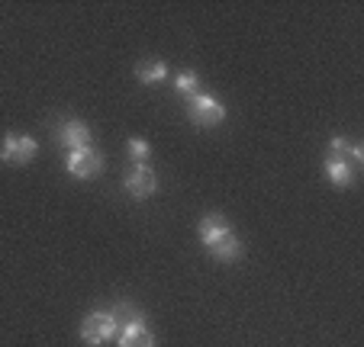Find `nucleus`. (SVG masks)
I'll list each match as a JSON object with an SVG mask.
<instances>
[{"mask_svg": "<svg viewBox=\"0 0 364 347\" xmlns=\"http://www.w3.org/2000/svg\"><path fill=\"white\" fill-rule=\"evenodd\" d=\"M126 155H129V161H132V164H149V158H151V145L145 142L142 136H132L129 142H126Z\"/></svg>", "mask_w": 364, "mask_h": 347, "instance_id": "nucleus-15", "label": "nucleus"}, {"mask_svg": "<svg viewBox=\"0 0 364 347\" xmlns=\"http://www.w3.org/2000/svg\"><path fill=\"white\" fill-rule=\"evenodd\" d=\"M174 90H178L184 100H191V97L203 94V81H200L197 71H181V75L174 77Z\"/></svg>", "mask_w": 364, "mask_h": 347, "instance_id": "nucleus-14", "label": "nucleus"}, {"mask_svg": "<svg viewBox=\"0 0 364 347\" xmlns=\"http://www.w3.org/2000/svg\"><path fill=\"white\" fill-rule=\"evenodd\" d=\"M187 119L197 129H216V126L226 123V106L213 94H197L187 100Z\"/></svg>", "mask_w": 364, "mask_h": 347, "instance_id": "nucleus-1", "label": "nucleus"}, {"mask_svg": "<svg viewBox=\"0 0 364 347\" xmlns=\"http://www.w3.org/2000/svg\"><path fill=\"white\" fill-rule=\"evenodd\" d=\"M206 254L213 260H220V264H232V260H239L242 254H245V245H242V238L239 235H229V238H223V241H216L213 248H206Z\"/></svg>", "mask_w": 364, "mask_h": 347, "instance_id": "nucleus-9", "label": "nucleus"}, {"mask_svg": "<svg viewBox=\"0 0 364 347\" xmlns=\"http://www.w3.org/2000/svg\"><path fill=\"white\" fill-rule=\"evenodd\" d=\"M323 170H326V177H329V184H332V187H338V190H348V187L355 184V177H358V170L351 167V164L345 161V158H336V155L326 158Z\"/></svg>", "mask_w": 364, "mask_h": 347, "instance_id": "nucleus-8", "label": "nucleus"}, {"mask_svg": "<svg viewBox=\"0 0 364 347\" xmlns=\"http://www.w3.org/2000/svg\"><path fill=\"white\" fill-rule=\"evenodd\" d=\"M329 155L345 158V161H348L355 170L364 164V148L358 142H351V138H342V136H332L329 138Z\"/></svg>", "mask_w": 364, "mask_h": 347, "instance_id": "nucleus-10", "label": "nucleus"}, {"mask_svg": "<svg viewBox=\"0 0 364 347\" xmlns=\"http://www.w3.org/2000/svg\"><path fill=\"white\" fill-rule=\"evenodd\" d=\"M110 315L117 319V325L119 328H126V325H145V312L139 306H132V302H113V309H110Z\"/></svg>", "mask_w": 364, "mask_h": 347, "instance_id": "nucleus-13", "label": "nucleus"}, {"mask_svg": "<svg viewBox=\"0 0 364 347\" xmlns=\"http://www.w3.org/2000/svg\"><path fill=\"white\" fill-rule=\"evenodd\" d=\"M197 235H200V241H203V248H213L216 241L232 235V225H229V219L223 216V212H206L197 225Z\"/></svg>", "mask_w": 364, "mask_h": 347, "instance_id": "nucleus-7", "label": "nucleus"}, {"mask_svg": "<svg viewBox=\"0 0 364 347\" xmlns=\"http://www.w3.org/2000/svg\"><path fill=\"white\" fill-rule=\"evenodd\" d=\"M39 155V142L33 136H20V132H7L4 136V145H0V161L14 164V167H23V164L36 161Z\"/></svg>", "mask_w": 364, "mask_h": 347, "instance_id": "nucleus-3", "label": "nucleus"}, {"mask_svg": "<svg viewBox=\"0 0 364 347\" xmlns=\"http://www.w3.org/2000/svg\"><path fill=\"white\" fill-rule=\"evenodd\" d=\"M65 170H68V177H75V180H94L103 170V155L94 148V145L68 151V158H65Z\"/></svg>", "mask_w": 364, "mask_h": 347, "instance_id": "nucleus-4", "label": "nucleus"}, {"mask_svg": "<svg viewBox=\"0 0 364 347\" xmlns=\"http://www.w3.org/2000/svg\"><path fill=\"white\" fill-rule=\"evenodd\" d=\"M168 77V65L161 58H145L136 65V81L139 84H161Z\"/></svg>", "mask_w": 364, "mask_h": 347, "instance_id": "nucleus-12", "label": "nucleus"}, {"mask_svg": "<svg viewBox=\"0 0 364 347\" xmlns=\"http://www.w3.org/2000/svg\"><path fill=\"white\" fill-rule=\"evenodd\" d=\"M119 347H155V334L149 331V325H126L117 334Z\"/></svg>", "mask_w": 364, "mask_h": 347, "instance_id": "nucleus-11", "label": "nucleus"}, {"mask_svg": "<svg viewBox=\"0 0 364 347\" xmlns=\"http://www.w3.org/2000/svg\"><path fill=\"white\" fill-rule=\"evenodd\" d=\"M117 334H119V325L110 315V309H97V312H90L81 321V341L87 347H100L107 341H117Z\"/></svg>", "mask_w": 364, "mask_h": 347, "instance_id": "nucleus-2", "label": "nucleus"}, {"mask_svg": "<svg viewBox=\"0 0 364 347\" xmlns=\"http://www.w3.org/2000/svg\"><path fill=\"white\" fill-rule=\"evenodd\" d=\"M55 142L65 151H77V148H87L94 142V136H90V126L81 123V119H62L55 129Z\"/></svg>", "mask_w": 364, "mask_h": 347, "instance_id": "nucleus-6", "label": "nucleus"}, {"mask_svg": "<svg viewBox=\"0 0 364 347\" xmlns=\"http://www.w3.org/2000/svg\"><path fill=\"white\" fill-rule=\"evenodd\" d=\"M123 187L132 199H149L151 193L159 190V174H155L149 164H132V167L126 170Z\"/></svg>", "mask_w": 364, "mask_h": 347, "instance_id": "nucleus-5", "label": "nucleus"}]
</instances>
